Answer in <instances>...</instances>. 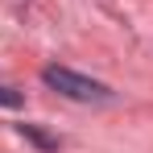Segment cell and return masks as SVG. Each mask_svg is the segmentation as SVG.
Returning a JSON list of instances; mask_svg holds the SVG:
<instances>
[{
	"label": "cell",
	"instance_id": "obj_2",
	"mask_svg": "<svg viewBox=\"0 0 153 153\" xmlns=\"http://www.w3.org/2000/svg\"><path fill=\"white\" fill-rule=\"evenodd\" d=\"M17 128H21V137H29L37 149H46V153H50V149H58V141H54L50 132H42L37 124H17Z\"/></svg>",
	"mask_w": 153,
	"mask_h": 153
},
{
	"label": "cell",
	"instance_id": "obj_1",
	"mask_svg": "<svg viewBox=\"0 0 153 153\" xmlns=\"http://www.w3.org/2000/svg\"><path fill=\"white\" fill-rule=\"evenodd\" d=\"M42 79H46V87H54L58 95H66V100H75V103H103V100H112V87H103V83H95V79H87V75H75L66 66H46Z\"/></svg>",
	"mask_w": 153,
	"mask_h": 153
},
{
	"label": "cell",
	"instance_id": "obj_3",
	"mask_svg": "<svg viewBox=\"0 0 153 153\" xmlns=\"http://www.w3.org/2000/svg\"><path fill=\"white\" fill-rule=\"evenodd\" d=\"M0 103H4V108H21V95H17V91H13V87H0Z\"/></svg>",
	"mask_w": 153,
	"mask_h": 153
}]
</instances>
